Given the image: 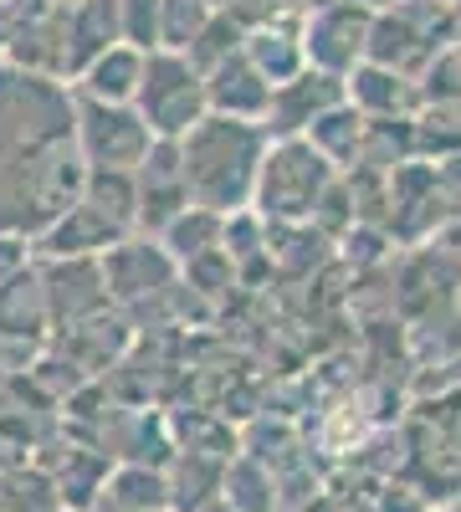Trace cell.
<instances>
[{"label":"cell","mask_w":461,"mask_h":512,"mask_svg":"<svg viewBox=\"0 0 461 512\" xmlns=\"http://www.w3.org/2000/svg\"><path fill=\"white\" fill-rule=\"evenodd\" d=\"M267 144H272V139H267L262 123H236V118L205 113L190 134L180 139L190 200L205 205V210H216V216L251 210V195H257V175H262Z\"/></svg>","instance_id":"cell-1"},{"label":"cell","mask_w":461,"mask_h":512,"mask_svg":"<svg viewBox=\"0 0 461 512\" xmlns=\"http://www.w3.org/2000/svg\"><path fill=\"white\" fill-rule=\"evenodd\" d=\"M339 185V169H333L308 139H272L262 175H257V195L251 210L272 226H303L318 216L323 195Z\"/></svg>","instance_id":"cell-2"},{"label":"cell","mask_w":461,"mask_h":512,"mask_svg":"<svg viewBox=\"0 0 461 512\" xmlns=\"http://www.w3.org/2000/svg\"><path fill=\"white\" fill-rule=\"evenodd\" d=\"M154 139H185L190 128L211 113L205 108V77L180 52H154L144 62V88L134 103Z\"/></svg>","instance_id":"cell-3"},{"label":"cell","mask_w":461,"mask_h":512,"mask_svg":"<svg viewBox=\"0 0 461 512\" xmlns=\"http://www.w3.org/2000/svg\"><path fill=\"white\" fill-rule=\"evenodd\" d=\"M72 144L88 169H129L134 175L154 144V134L139 108H108V103L77 98L72 103Z\"/></svg>","instance_id":"cell-4"},{"label":"cell","mask_w":461,"mask_h":512,"mask_svg":"<svg viewBox=\"0 0 461 512\" xmlns=\"http://www.w3.org/2000/svg\"><path fill=\"white\" fill-rule=\"evenodd\" d=\"M98 272H103V287H108V303H123V308L180 287L175 256L164 251L154 236H139V231L123 236L118 246H108L98 256Z\"/></svg>","instance_id":"cell-5"},{"label":"cell","mask_w":461,"mask_h":512,"mask_svg":"<svg viewBox=\"0 0 461 512\" xmlns=\"http://www.w3.org/2000/svg\"><path fill=\"white\" fill-rule=\"evenodd\" d=\"M369 21H374V11L349 6V0L303 16L308 67H318V72H328V77H349L354 67H364V62H369Z\"/></svg>","instance_id":"cell-6"},{"label":"cell","mask_w":461,"mask_h":512,"mask_svg":"<svg viewBox=\"0 0 461 512\" xmlns=\"http://www.w3.org/2000/svg\"><path fill=\"white\" fill-rule=\"evenodd\" d=\"M339 103H349L344 77H328V72L308 67L303 77L282 82V88L272 93V108H267L262 128H267V139H308V128Z\"/></svg>","instance_id":"cell-7"},{"label":"cell","mask_w":461,"mask_h":512,"mask_svg":"<svg viewBox=\"0 0 461 512\" xmlns=\"http://www.w3.org/2000/svg\"><path fill=\"white\" fill-rule=\"evenodd\" d=\"M118 41H123L118 0H77V6H62V72L67 77H82Z\"/></svg>","instance_id":"cell-8"},{"label":"cell","mask_w":461,"mask_h":512,"mask_svg":"<svg viewBox=\"0 0 461 512\" xmlns=\"http://www.w3.org/2000/svg\"><path fill=\"white\" fill-rule=\"evenodd\" d=\"M272 82L246 62V52H236L231 62L205 72V108L216 118H236V123H267L272 108Z\"/></svg>","instance_id":"cell-9"},{"label":"cell","mask_w":461,"mask_h":512,"mask_svg":"<svg viewBox=\"0 0 461 512\" xmlns=\"http://www.w3.org/2000/svg\"><path fill=\"white\" fill-rule=\"evenodd\" d=\"M344 88H349V103L364 113V118H415L426 108L421 98V82L405 77V72H390V67H354L344 77Z\"/></svg>","instance_id":"cell-10"},{"label":"cell","mask_w":461,"mask_h":512,"mask_svg":"<svg viewBox=\"0 0 461 512\" xmlns=\"http://www.w3.org/2000/svg\"><path fill=\"white\" fill-rule=\"evenodd\" d=\"M41 241V251L52 256V262H98V256L108 251V246H118L123 241V231L118 226H108L93 205H72V210H62V216L36 236Z\"/></svg>","instance_id":"cell-11"},{"label":"cell","mask_w":461,"mask_h":512,"mask_svg":"<svg viewBox=\"0 0 461 512\" xmlns=\"http://www.w3.org/2000/svg\"><path fill=\"white\" fill-rule=\"evenodd\" d=\"M144 52L134 47H118L103 52L88 72L77 77V98H88V103H108V108H134L139 103V88H144Z\"/></svg>","instance_id":"cell-12"},{"label":"cell","mask_w":461,"mask_h":512,"mask_svg":"<svg viewBox=\"0 0 461 512\" xmlns=\"http://www.w3.org/2000/svg\"><path fill=\"white\" fill-rule=\"evenodd\" d=\"M246 62L257 67L272 88L303 77L308 72V47H303V21H282V26H262V31H246Z\"/></svg>","instance_id":"cell-13"},{"label":"cell","mask_w":461,"mask_h":512,"mask_svg":"<svg viewBox=\"0 0 461 512\" xmlns=\"http://www.w3.org/2000/svg\"><path fill=\"white\" fill-rule=\"evenodd\" d=\"M82 205H93L108 226H118L123 236L139 231V180L129 169H88L82 175Z\"/></svg>","instance_id":"cell-14"},{"label":"cell","mask_w":461,"mask_h":512,"mask_svg":"<svg viewBox=\"0 0 461 512\" xmlns=\"http://www.w3.org/2000/svg\"><path fill=\"white\" fill-rule=\"evenodd\" d=\"M52 323L47 313V282H41V272H16L6 287H0V338H36L41 328Z\"/></svg>","instance_id":"cell-15"},{"label":"cell","mask_w":461,"mask_h":512,"mask_svg":"<svg viewBox=\"0 0 461 512\" xmlns=\"http://www.w3.org/2000/svg\"><path fill=\"white\" fill-rule=\"evenodd\" d=\"M308 144L339 169V175H349V169L359 164V149H364V113L354 103H339L328 108L313 128H308Z\"/></svg>","instance_id":"cell-16"},{"label":"cell","mask_w":461,"mask_h":512,"mask_svg":"<svg viewBox=\"0 0 461 512\" xmlns=\"http://www.w3.org/2000/svg\"><path fill=\"white\" fill-rule=\"evenodd\" d=\"M221 236H226V216H216V210H205V205H190L185 216H175L170 226H164L159 246L175 256V267H185V262H195V256L216 251Z\"/></svg>","instance_id":"cell-17"},{"label":"cell","mask_w":461,"mask_h":512,"mask_svg":"<svg viewBox=\"0 0 461 512\" xmlns=\"http://www.w3.org/2000/svg\"><path fill=\"white\" fill-rule=\"evenodd\" d=\"M246 47V31H241V21L231 16V11H216L211 21H205V31L195 36V47L185 52V62L205 77L211 67H221V62H231L236 52Z\"/></svg>","instance_id":"cell-18"},{"label":"cell","mask_w":461,"mask_h":512,"mask_svg":"<svg viewBox=\"0 0 461 512\" xmlns=\"http://www.w3.org/2000/svg\"><path fill=\"white\" fill-rule=\"evenodd\" d=\"M211 16H216V11L200 6V0H164V16H159V52H180V57H185Z\"/></svg>","instance_id":"cell-19"},{"label":"cell","mask_w":461,"mask_h":512,"mask_svg":"<svg viewBox=\"0 0 461 512\" xmlns=\"http://www.w3.org/2000/svg\"><path fill=\"white\" fill-rule=\"evenodd\" d=\"M159 16H164V0H118L123 47L154 57V52H159Z\"/></svg>","instance_id":"cell-20"},{"label":"cell","mask_w":461,"mask_h":512,"mask_svg":"<svg viewBox=\"0 0 461 512\" xmlns=\"http://www.w3.org/2000/svg\"><path fill=\"white\" fill-rule=\"evenodd\" d=\"M180 282H185V292L221 297L226 287H236V262L226 256V246H216V251L195 256V262H185V267H180Z\"/></svg>","instance_id":"cell-21"},{"label":"cell","mask_w":461,"mask_h":512,"mask_svg":"<svg viewBox=\"0 0 461 512\" xmlns=\"http://www.w3.org/2000/svg\"><path fill=\"white\" fill-rule=\"evenodd\" d=\"M16 272H26V236H6V231H0V287H6Z\"/></svg>","instance_id":"cell-22"},{"label":"cell","mask_w":461,"mask_h":512,"mask_svg":"<svg viewBox=\"0 0 461 512\" xmlns=\"http://www.w3.org/2000/svg\"><path fill=\"white\" fill-rule=\"evenodd\" d=\"M200 6H211V11H226V6H231V0H200Z\"/></svg>","instance_id":"cell-23"},{"label":"cell","mask_w":461,"mask_h":512,"mask_svg":"<svg viewBox=\"0 0 461 512\" xmlns=\"http://www.w3.org/2000/svg\"><path fill=\"white\" fill-rule=\"evenodd\" d=\"M57 6H77V0H57Z\"/></svg>","instance_id":"cell-24"}]
</instances>
